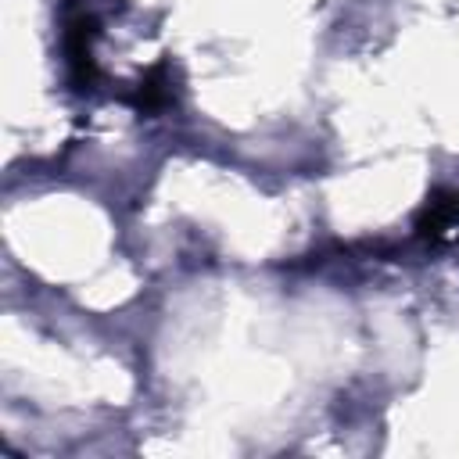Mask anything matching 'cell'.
<instances>
[{"label": "cell", "instance_id": "6da1fadb", "mask_svg": "<svg viewBox=\"0 0 459 459\" xmlns=\"http://www.w3.org/2000/svg\"><path fill=\"white\" fill-rule=\"evenodd\" d=\"M97 18L93 14H75L65 25V54H68V75L75 90H93L97 82V65H93V39H97Z\"/></svg>", "mask_w": 459, "mask_h": 459}, {"label": "cell", "instance_id": "7a4b0ae2", "mask_svg": "<svg viewBox=\"0 0 459 459\" xmlns=\"http://www.w3.org/2000/svg\"><path fill=\"white\" fill-rule=\"evenodd\" d=\"M455 226H459V194L455 190H434L416 215V233L423 240H441Z\"/></svg>", "mask_w": 459, "mask_h": 459}, {"label": "cell", "instance_id": "3957f363", "mask_svg": "<svg viewBox=\"0 0 459 459\" xmlns=\"http://www.w3.org/2000/svg\"><path fill=\"white\" fill-rule=\"evenodd\" d=\"M129 100H133V108H136L140 115H154V111L169 108V104H172V75H169V61H158L154 68H147L143 79L136 82V90H133Z\"/></svg>", "mask_w": 459, "mask_h": 459}]
</instances>
